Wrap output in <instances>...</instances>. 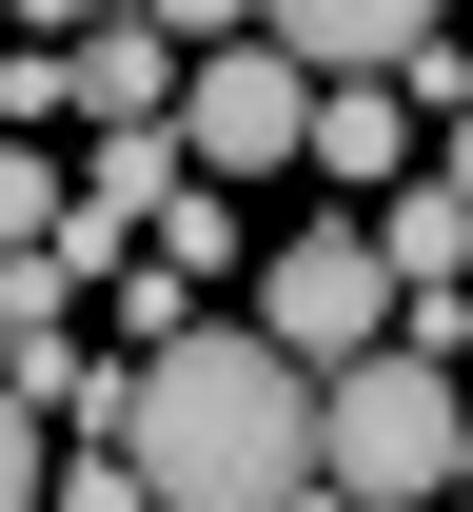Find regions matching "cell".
<instances>
[{
  "label": "cell",
  "mask_w": 473,
  "mask_h": 512,
  "mask_svg": "<svg viewBox=\"0 0 473 512\" xmlns=\"http://www.w3.org/2000/svg\"><path fill=\"white\" fill-rule=\"evenodd\" d=\"M119 453L158 473V512H296L316 493V375L276 335H178V355H138Z\"/></svg>",
  "instance_id": "1"
},
{
  "label": "cell",
  "mask_w": 473,
  "mask_h": 512,
  "mask_svg": "<svg viewBox=\"0 0 473 512\" xmlns=\"http://www.w3.org/2000/svg\"><path fill=\"white\" fill-rule=\"evenodd\" d=\"M316 493H355V512H454L473 493V394H454V355H355V375H316Z\"/></svg>",
  "instance_id": "2"
},
{
  "label": "cell",
  "mask_w": 473,
  "mask_h": 512,
  "mask_svg": "<svg viewBox=\"0 0 473 512\" xmlns=\"http://www.w3.org/2000/svg\"><path fill=\"white\" fill-rule=\"evenodd\" d=\"M257 335L296 355V375H355V355H395V256H375V217H316V237H276Z\"/></svg>",
  "instance_id": "3"
},
{
  "label": "cell",
  "mask_w": 473,
  "mask_h": 512,
  "mask_svg": "<svg viewBox=\"0 0 473 512\" xmlns=\"http://www.w3.org/2000/svg\"><path fill=\"white\" fill-rule=\"evenodd\" d=\"M178 158H198V178H276V158H316V79L276 60V40H217V60L178 79Z\"/></svg>",
  "instance_id": "4"
},
{
  "label": "cell",
  "mask_w": 473,
  "mask_h": 512,
  "mask_svg": "<svg viewBox=\"0 0 473 512\" xmlns=\"http://www.w3.org/2000/svg\"><path fill=\"white\" fill-rule=\"evenodd\" d=\"M257 40L296 79H395L414 40H454V0H257Z\"/></svg>",
  "instance_id": "5"
},
{
  "label": "cell",
  "mask_w": 473,
  "mask_h": 512,
  "mask_svg": "<svg viewBox=\"0 0 473 512\" xmlns=\"http://www.w3.org/2000/svg\"><path fill=\"white\" fill-rule=\"evenodd\" d=\"M178 79H198V60H178V40H158L138 0H119V20H79V119H99V138H138V119H178Z\"/></svg>",
  "instance_id": "6"
},
{
  "label": "cell",
  "mask_w": 473,
  "mask_h": 512,
  "mask_svg": "<svg viewBox=\"0 0 473 512\" xmlns=\"http://www.w3.org/2000/svg\"><path fill=\"white\" fill-rule=\"evenodd\" d=\"M316 178H336V197H395L414 178V99H395V79H316Z\"/></svg>",
  "instance_id": "7"
},
{
  "label": "cell",
  "mask_w": 473,
  "mask_h": 512,
  "mask_svg": "<svg viewBox=\"0 0 473 512\" xmlns=\"http://www.w3.org/2000/svg\"><path fill=\"white\" fill-rule=\"evenodd\" d=\"M375 256H395V296H473V197L454 178H395L375 197Z\"/></svg>",
  "instance_id": "8"
},
{
  "label": "cell",
  "mask_w": 473,
  "mask_h": 512,
  "mask_svg": "<svg viewBox=\"0 0 473 512\" xmlns=\"http://www.w3.org/2000/svg\"><path fill=\"white\" fill-rule=\"evenodd\" d=\"M60 217H79V178L40 138H0V256H60Z\"/></svg>",
  "instance_id": "9"
},
{
  "label": "cell",
  "mask_w": 473,
  "mask_h": 512,
  "mask_svg": "<svg viewBox=\"0 0 473 512\" xmlns=\"http://www.w3.org/2000/svg\"><path fill=\"white\" fill-rule=\"evenodd\" d=\"M40 512H158V473H138L119 434H79V453H60V493H40Z\"/></svg>",
  "instance_id": "10"
},
{
  "label": "cell",
  "mask_w": 473,
  "mask_h": 512,
  "mask_svg": "<svg viewBox=\"0 0 473 512\" xmlns=\"http://www.w3.org/2000/svg\"><path fill=\"white\" fill-rule=\"evenodd\" d=\"M119 335H138V355H178V335H198V276H178V256H138V276H119Z\"/></svg>",
  "instance_id": "11"
},
{
  "label": "cell",
  "mask_w": 473,
  "mask_h": 512,
  "mask_svg": "<svg viewBox=\"0 0 473 512\" xmlns=\"http://www.w3.org/2000/svg\"><path fill=\"white\" fill-rule=\"evenodd\" d=\"M158 256H178V276H237V197H217V178L158 197Z\"/></svg>",
  "instance_id": "12"
},
{
  "label": "cell",
  "mask_w": 473,
  "mask_h": 512,
  "mask_svg": "<svg viewBox=\"0 0 473 512\" xmlns=\"http://www.w3.org/2000/svg\"><path fill=\"white\" fill-rule=\"evenodd\" d=\"M40 119H79V40H40V60H0V138H40Z\"/></svg>",
  "instance_id": "13"
},
{
  "label": "cell",
  "mask_w": 473,
  "mask_h": 512,
  "mask_svg": "<svg viewBox=\"0 0 473 512\" xmlns=\"http://www.w3.org/2000/svg\"><path fill=\"white\" fill-rule=\"evenodd\" d=\"M138 20H158L178 60H217V40H257V0H138Z\"/></svg>",
  "instance_id": "14"
},
{
  "label": "cell",
  "mask_w": 473,
  "mask_h": 512,
  "mask_svg": "<svg viewBox=\"0 0 473 512\" xmlns=\"http://www.w3.org/2000/svg\"><path fill=\"white\" fill-rule=\"evenodd\" d=\"M40 493H60V453H40V414L0 394V512H40Z\"/></svg>",
  "instance_id": "15"
},
{
  "label": "cell",
  "mask_w": 473,
  "mask_h": 512,
  "mask_svg": "<svg viewBox=\"0 0 473 512\" xmlns=\"http://www.w3.org/2000/svg\"><path fill=\"white\" fill-rule=\"evenodd\" d=\"M0 20H60V40H79V20H119V0H0Z\"/></svg>",
  "instance_id": "16"
},
{
  "label": "cell",
  "mask_w": 473,
  "mask_h": 512,
  "mask_svg": "<svg viewBox=\"0 0 473 512\" xmlns=\"http://www.w3.org/2000/svg\"><path fill=\"white\" fill-rule=\"evenodd\" d=\"M434 178H454V197H473V119H454V138H434Z\"/></svg>",
  "instance_id": "17"
},
{
  "label": "cell",
  "mask_w": 473,
  "mask_h": 512,
  "mask_svg": "<svg viewBox=\"0 0 473 512\" xmlns=\"http://www.w3.org/2000/svg\"><path fill=\"white\" fill-rule=\"evenodd\" d=\"M454 512H473V493H454Z\"/></svg>",
  "instance_id": "18"
}]
</instances>
